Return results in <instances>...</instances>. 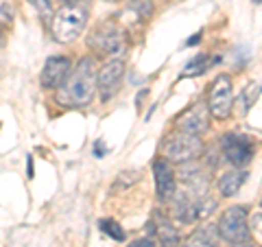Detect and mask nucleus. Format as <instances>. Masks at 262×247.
Returning <instances> with one entry per match:
<instances>
[{
    "label": "nucleus",
    "mask_w": 262,
    "mask_h": 247,
    "mask_svg": "<svg viewBox=\"0 0 262 247\" xmlns=\"http://www.w3.org/2000/svg\"><path fill=\"white\" fill-rule=\"evenodd\" d=\"M131 7H134V9H138L142 15H149V13H151L149 0H131Z\"/></svg>",
    "instance_id": "a211bd4d"
},
{
    "label": "nucleus",
    "mask_w": 262,
    "mask_h": 247,
    "mask_svg": "<svg viewBox=\"0 0 262 247\" xmlns=\"http://www.w3.org/2000/svg\"><path fill=\"white\" fill-rule=\"evenodd\" d=\"M125 77V61L122 59H110L105 61L96 72V90L101 94L103 101H110V98L118 92L120 81Z\"/></svg>",
    "instance_id": "0eeeda50"
},
{
    "label": "nucleus",
    "mask_w": 262,
    "mask_h": 247,
    "mask_svg": "<svg viewBox=\"0 0 262 247\" xmlns=\"http://www.w3.org/2000/svg\"><path fill=\"white\" fill-rule=\"evenodd\" d=\"M105 3H120V0H105Z\"/></svg>",
    "instance_id": "b1692460"
},
{
    "label": "nucleus",
    "mask_w": 262,
    "mask_h": 247,
    "mask_svg": "<svg viewBox=\"0 0 262 247\" xmlns=\"http://www.w3.org/2000/svg\"><path fill=\"white\" fill-rule=\"evenodd\" d=\"M199 37H201V33H196V35H192V39H190V42H188V46L196 44V42H199Z\"/></svg>",
    "instance_id": "412c9836"
},
{
    "label": "nucleus",
    "mask_w": 262,
    "mask_h": 247,
    "mask_svg": "<svg viewBox=\"0 0 262 247\" xmlns=\"http://www.w3.org/2000/svg\"><path fill=\"white\" fill-rule=\"evenodd\" d=\"M88 46L98 55H107L114 59V55L125 51V31L114 20H105L96 24L88 37Z\"/></svg>",
    "instance_id": "7ed1b4c3"
},
{
    "label": "nucleus",
    "mask_w": 262,
    "mask_h": 247,
    "mask_svg": "<svg viewBox=\"0 0 262 247\" xmlns=\"http://www.w3.org/2000/svg\"><path fill=\"white\" fill-rule=\"evenodd\" d=\"M3 37H5V29H3V24H0V44H3Z\"/></svg>",
    "instance_id": "4be33fe9"
},
{
    "label": "nucleus",
    "mask_w": 262,
    "mask_h": 247,
    "mask_svg": "<svg viewBox=\"0 0 262 247\" xmlns=\"http://www.w3.org/2000/svg\"><path fill=\"white\" fill-rule=\"evenodd\" d=\"M162 151L168 162L188 164L203 153V142L199 136H190V134H184V131H173L170 136L164 138Z\"/></svg>",
    "instance_id": "20e7f679"
},
{
    "label": "nucleus",
    "mask_w": 262,
    "mask_h": 247,
    "mask_svg": "<svg viewBox=\"0 0 262 247\" xmlns=\"http://www.w3.org/2000/svg\"><path fill=\"white\" fill-rule=\"evenodd\" d=\"M94 155H98V158H101V155H105V149H103L101 140H98V142H96V147H94Z\"/></svg>",
    "instance_id": "aec40b11"
},
{
    "label": "nucleus",
    "mask_w": 262,
    "mask_h": 247,
    "mask_svg": "<svg viewBox=\"0 0 262 247\" xmlns=\"http://www.w3.org/2000/svg\"><path fill=\"white\" fill-rule=\"evenodd\" d=\"M72 70V64L68 57H61V55H53L48 57L44 68H42V75H39V84H42L44 90H57L63 86V81L68 79Z\"/></svg>",
    "instance_id": "1a4fd4ad"
},
{
    "label": "nucleus",
    "mask_w": 262,
    "mask_h": 247,
    "mask_svg": "<svg viewBox=\"0 0 262 247\" xmlns=\"http://www.w3.org/2000/svg\"><path fill=\"white\" fill-rule=\"evenodd\" d=\"M61 3H68V5H77L79 0H61Z\"/></svg>",
    "instance_id": "5701e85b"
},
{
    "label": "nucleus",
    "mask_w": 262,
    "mask_h": 247,
    "mask_svg": "<svg viewBox=\"0 0 262 247\" xmlns=\"http://www.w3.org/2000/svg\"><path fill=\"white\" fill-rule=\"evenodd\" d=\"M210 66L208 61V55H196L194 59H190L186 64V68H184V77H192V75H199V72H203Z\"/></svg>",
    "instance_id": "4468645a"
},
{
    "label": "nucleus",
    "mask_w": 262,
    "mask_h": 247,
    "mask_svg": "<svg viewBox=\"0 0 262 247\" xmlns=\"http://www.w3.org/2000/svg\"><path fill=\"white\" fill-rule=\"evenodd\" d=\"M96 57L85 55L79 59L75 70H70L68 79L57 92V103L68 105V108H83L90 105L96 94Z\"/></svg>",
    "instance_id": "f257e3e1"
},
{
    "label": "nucleus",
    "mask_w": 262,
    "mask_h": 247,
    "mask_svg": "<svg viewBox=\"0 0 262 247\" xmlns=\"http://www.w3.org/2000/svg\"><path fill=\"white\" fill-rule=\"evenodd\" d=\"M216 234L227 241L229 245H238L249 241L251 230H249V217L247 210L243 205H234V208H227L219 219L216 225Z\"/></svg>",
    "instance_id": "39448f33"
},
{
    "label": "nucleus",
    "mask_w": 262,
    "mask_h": 247,
    "mask_svg": "<svg viewBox=\"0 0 262 247\" xmlns=\"http://www.w3.org/2000/svg\"><path fill=\"white\" fill-rule=\"evenodd\" d=\"M160 234H162V245H164V247H175L177 241H179V238H177V232H175V230L170 228V225L162 228V230H160Z\"/></svg>",
    "instance_id": "dca6fc26"
},
{
    "label": "nucleus",
    "mask_w": 262,
    "mask_h": 247,
    "mask_svg": "<svg viewBox=\"0 0 262 247\" xmlns=\"http://www.w3.org/2000/svg\"><path fill=\"white\" fill-rule=\"evenodd\" d=\"M245 177L247 175H245L241 169H234V171L225 173V175L219 179V193L223 197H234L241 191V186L245 184Z\"/></svg>",
    "instance_id": "f8f14e48"
},
{
    "label": "nucleus",
    "mask_w": 262,
    "mask_h": 247,
    "mask_svg": "<svg viewBox=\"0 0 262 247\" xmlns=\"http://www.w3.org/2000/svg\"><path fill=\"white\" fill-rule=\"evenodd\" d=\"M245 247H253V245H245Z\"/></svg>",
    "instance_id": "a878e982"
},
{
    "label": "nucleus",
    "mask_w": 262,
    "mask_h": 247,
    "mask_svg": "<svg viewBox=\"0 0 262 247\" xmlns=\"http://www.w3.org/2000/svg\"><path fill=\"white\" fill-rule=\"evenodd\" d=\"M88 24V9L83 5H63L61 9H57L53 15L51 29L53 37L61 44H70L83 33Z\"/></svg>",
    "instance_id": "f03ea898"
},
{
    "label": "nucleus",
    "mask_w": 262,
    "mask_h": 247,
    "mask_svg": "<svg viewBox=\"0 0 262 247\" xmlns=\"http://www.w3.org/2000/svg\"><path fill=\"white\" fill-rule=\"evenodd\" d=\"M232 108H234V88H232V79L227 75H221L214 79V84L210 88L208 94V112L212 114V118L216 120H227L232 116Z\"/></svg>",
    "instance_id": "423d86ee"
},
{
    "label": "nucleus",
    "mask_w": 262,
    "mask_h": 247,
    "mask_svg": "<svg viewBox=\"0 0 262 247\" xmlns=\"http://www.w3.org/2000/svg\"><path fill=\"white\" fill-rule=\"evenodd\" d=\"M129 247H155V241L153 238H138V241H134Z\"/></svg>",
    "instance_id": "6ab92c4d"
},
{
    "label": "nucleus",
    "mask_w": 262,
    "mask_h": 247,
    "mask_svg": "<svg viewBox=\"0 0 262 247\" xmlns=\"http://www.w3.org/2000/svg\"><path fill=\"white\" fill-rule=\"evenodd\" d=\"M184 247H212V241H208L206 232H196L184 243Z\"/></svg>",
    "instance_id": "2eb2a0df"
},
{
    "label": "nucleus",
    "mask_w": 262,
    "mask_h": 247,
    "mask_svg": "<svg viewBox=\"0 0 262 247\" xmlns=\"http://www.w3.org/2000/svg\"><path fill=\"white\" fill-rule=\"evenodd\" d=\"M221 149H223L225 160L234 164L236 169L247 167L249 160L253 158V142L241 134H225L221 138Z\"/></svg>",
    "instance_id": "6e6552de"
},
{
    "label": "nucleus",
    "mask_w": 262,
    "mask_h": 247,
    "mask_svg": "<svg viewBox=\"0 0 262 247\" xmlns=\"http://www.w3.org/2000/svg\"><path fill=\"white\" fill-rule=\"evenodd\" d=\"M153 175H155V188H158L160 201H168L175 197L177 184H175V171L166 158H158L153 162Z\"/></svg>",
    "instance_id": "9b49d317"
},
{
    "label": "nucleus",
    "mask_w": 262,
    "mask_h": 247,
    "mask_svg": "<svg viewBox=\"0 0 262 247\" xmlns=\"http://www.w3.org/2000/svg\"><path fill=\"white\" fill-rule=\"evenodd\" d=\"M98 225H101V230H103V232L105 234H107L110 238H114V241H125V230H122L120 228V223H116V221H114V219H101V223H98Z\"/></svg>",
    "instance_id": "ddd939ff"
},
{
    "label": "nucleus",
    "mask_w": 262,
    "mask_h": 247,
    "mask_svg": "<svg viewBox=\"0 0 262 247\" xmlns=\"http://www.w3.org/2000/svg\"><path fill=\"white\" fill-rule=\"evenodd\" d=\"M253 3H262V0H253Z\"/></svg>",
    "instance_id": "393cba45"
},
{
    "label": "nucleus",
    "mask_w": 262,
    "mask_h": 247,
    "mask_svg": "<svg viewBox=\"0 0 262 247\" xmlns=\"http://www.w3.org/2000/svg\"><path fill=\"white\" fill-rule=\"evenodd\" d=\"M31 5L37 9V13L42 15V18H51V13H53V5H51V0H31Z\"/></svg>",
    "instance_id": "f3484780"
},
{
    "label": "nucleus",
    "mask_w": 262,
    "mask_h": 247,
    "mask_svg": "<svg viewBox=\"0 0 262 247\" xmlns=\"http://www.w3.org/2000/svg\"><path fill=\"white\" fill-rule=\"evenodd\" d=\"M208 127H210L208 105H203V103H194L192 108H188L184 114L177 116V131H184V134L201 136L208 131Z\"/></svg>",
    "instance_id": "9d476101"
}]
</instances>
